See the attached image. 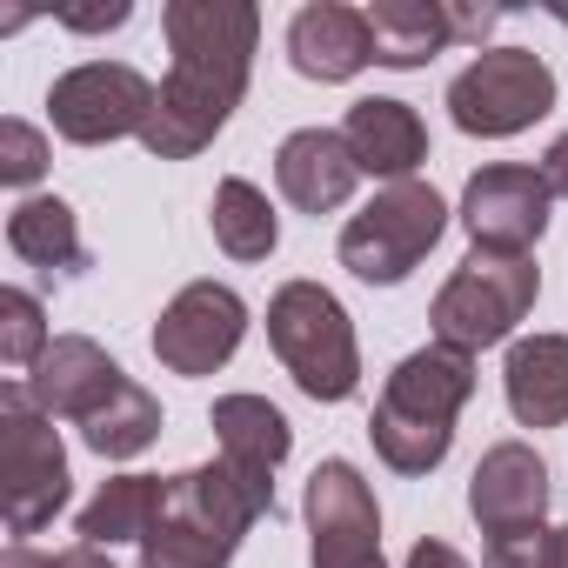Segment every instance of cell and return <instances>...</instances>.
Here are the masks:
<instances>
[{
  "label": "cell",
  "instance_id": "27",
  "mask_svg": "<svg viewBox=\"0 0 568 568\" xmlns=\"http://www.w3.org/2000/svg\"><path fill=\"white\" fill-rule=\"evenodd\" d=\"M481 568H555V528H508V535H488L481 548Z\"/></svg>",
  "mask_w": 568,
  "mask_h": 568
},
{
  "label": "cell",
  "instance_id": "11",
  "mask_svg": "<svg viewBox=\"0 0 568 568\" xmlns=\"http://www.w3.org/2000/svg\"><path fill=\"white\" fill-rule=\"evenodd\" d=\"M241 335H247V302L221 281H187L154 322V355L174 375H214L234 362Z\"/></svg>",
  "mask_w": 568,
  "mask_h": 568
},
{
  "label": "cell",
  "instance_id": "25",
  "mask_svg": "<svg viewBox=\"0 0 568 568\" xmlns=\"http://www.w3.org/2000/svg\"><path fill=\"white\" fill-rule=\"evenodd\" d=\"M48 315L28 288H0V362L8 368H34L48 355Z\"/></svg>",
  "mask_w": 568,
  "mask_h": 568
},
{
  "label": "cell",
  "instance_id": "10",
  "mask_svg": "<svg viewBox=\"0 0 568 568\" xmlns=\"http://www.w3.org/2000/svg\"><path fill=\"white\" fill-rule=\"evenodd\" d=\"M308 568H388L382 561V508L355 462H322L308 475Z\"/></svg>",
  "mask_w": 568,
  "mask_h": 568
},
{
  "label": "cell",
  "instance_id": "21",
  "mask_svg": "<svg viewBox=\"0 0 568 568\" xmlns=\"http://www.w3.org/2000/svg\"><path fill=\"white\" fill-rule=\"evenodd\" d=\"M8 247L28 261V267H48V274H81L88 267V247H81V221L61 194H28L14 214H8Z\"/></svg>",
  "mask_w": 568,
  "mask_h": 568
},
{
  "label": "cell",
  "instance_id": "23",
  "mask_svg": "<svg viewBox=\"0 0 568 568\" xmlns=\"http://www.w3.org/2000/svg\"><path fill=\"white\" fill-rule=\"evenodd\" d=\"M214 241L234 254V261H267L274 254V241H281V221H274V207H267V194L254 187V181H241V174H227L221 187H214Z\"/></svg>",
  "mask_w": 568,
  "mask_h": 568
},
{
  "label": "cell",
  "instance_id": "26",
  "mask_svg": "<svg viewBox=\"0 0 568 568\" xmlns=\"http://www.w3.org/2000/svg\"><path fill=\"white\" fill-rule=\"evenodd\" d=\"M41 174H48V141H41V128L0 121V181H8V187H34Z\"/></svg>",
  "mask_w": 568,
  "mask_h": 568
},
{
  "label": "cell",
  "instance_id": "14",
  "mask_svg": "<svg viewBox=\"0 0 568 568\" xmlns=\"http://www.w3.org/2000/svg\"><path fill=\"white\" fill-rule=\"evenodd\" d=\"M468 515L481 521V535L535 528L548 515V462L528 442H495L468 475Z\"/></svg>",
  "mask_w": 568,
  "mask_h": 568
},
{
  "label": "cell",
  "instance_id": "16",
  "mask_svg": "<svg viewBox=\"0 0 568 568\" xmlns=\"http://www.w3.org/2000/svg\"><path fill=\"white\" fill-rule=\"evenodd\" d=\"M342 141H348L355 168L375 174V181H388V187H395V181H415V168L428 161V128H422V114H415L408 101H382V94H368V101L348 108Z\"/></svg>",
  "mask_w": 568,
  "mask_h": 568
},
{
  "label": "cell",
  "instance_id": "19",
  "mask_svg": "<svg viewBox=\"0 0 568 568\" xmlns=\"http://www.w3.org/2000/svg\"><path fill=\"white\" fill-rule=\"evenodd\" d=\"M508 415L521 428H561L568 422V335H528L501 362Z\"/></svg>",
  "mask_w": 568,
  "mask_h": 568
},
{
  "label": "cell",
  "instance_id": "3",
  "mask_svg": "<svg viewBox=\"0 0 568 568\" xmlns=\"http://www.w3.org/2000/svg\"><path fill=\"white\" fill-rule=\"evenodd\" d=\"M261 515H274V488H254L227 462L168 475V515L141 541V568H227Z\"/></svg>",
  "mask_w": 568,
  "mask_h": 568
},
{
  "label": "cell",
  "instance_id": "6",
  "mask_svg": "<svg viewBox=\"0 0 568 568\" xmlns=\"http://www.w3.org/2000/svg\"><path fill=\"white\" fill-rule=\"evenodd\" d=\"M68 448L54 435V422L28 402L21 382L0 388V508H8L14 535H41L61 508H68Z\"/></svg>",
  "mask_w": 568,
  "mask_h": 568
},
{
  "label": "cell",
  "instance_id": "18",
  "mask_svg": "<svg viewBox=\"0 0 568 568\" xmlns=\"http://www.w3.org/2000/svg\"><path fill=\"white\" fill-rule=\"evenodd\" d=\"M207 422H214L221 462H227L234 475H247L254 488H274V468L288 462V448H295L288 415H281L267 395H221Z\"/></svg>",
  "mask_w": 568,
  "mask_h": 568
},
{
  "label": "cell",
  "instance_id": "33",
  "mask_svg": "<svg viewBox=\"0 0 568 568\" xmlns=\"http://www.w3.org/2000/svg\"><path fill=\"white\" fill-rule=\"evenodd\" d=\"M0 568H48V555H41V548H28V541H14Z\"/></svg>",
  "mask_w": 568,
  "mask_h": 568
},
{
  "label": "cell",
  "instance_id": "24",
  "mask_svg": "<svg viewBox=\"0 0 568 568\" xmlns=\"http://www.w3.org/2000/svg\"><path fill=\"white\" fill-rule=\"evenodd\" d=\"M154 435H161V402H154L141 382H121L114 402H108L94 422H81V442H88L101 462H128V455L154 448Z\"/></svg>",
  "mask_w": 568,
  "mask_h": 568
},
{
  "label": "cell",
  "instance_id": "8",
  "mask_svg": "<svg viewBox=\"0 0 568 568\" xmlns=\"http://www.w3.org/2000/svg\"><path fill=\"white\" fill-rule=\"evenodd\" d=\"M555 108V74L541 54L528 48H481L455 81H448V114L462 134L481 141H508L521 128H535Z\"/></svg>",
  "mask_w": 568,
  "mask_h": 568
},
{
  "label": "cell",
  "instance_id": "17",
  "mask_svg": "<svg viewBox=\"0 0 568 568\" xmlns=\"http://www.w3.org/2000/svg\"><path fill=\"white\" fill-rule=\"evenodd\" d=\"M288 61L295 74L335 88V81H355L368 61H375V41H368V14L342 8V0H315L288 21Z\"/></svg>",
  "mask_w": 568,
  "mask_h": 568
},
{
  "label": "cell",
  "instance_id": "4",
  "mask_svg": "<svg viewBox=\"0 0 568 568\" xmlns=\"http://www.w3.org/2000/svg\"><path fill=\"white\" fill-rule=\"evenodd\" d=\"M267 342L281 368L295 375L308 402H348L362 388V348L348 328V308L322 288V281H288L267 302Z\"/></svg>",
  "mask_w": 568,
  "mask_h": 568
},
{
  "label": "cell",
  "instance_id": "29",
  "mask_svg": "<svg viewBox=\"0 0 568 568\" xmlns=\"http://www.w3.org/2000/svg\"><path fill=\"white\" fill-rule=\"evenodd\" d=\"M448 28H455V41H488L495 28H501V8H448Z\"/></svg>",
  "mask_w": 568,
  "mask_h": 568
},
{
  "label": "cell",
  "instance_id": "20",
  "mask_svg": "<svg viewBox=\"0 0 568 568\" xmlns=\"http://www.w3.org/2000/svg\"><path fill=\"white\" fill-rule=\"evenodd\" d=\"M368 41L382 68H428L442 48H455L448 0H375L368 8Z\"/></svg>",
  "mask_w": 568,
  "mask_h": 568
},
{
  "label": "cell",
  "instance_id": "34",
  "mask_svg": "<svg viewBox=\"0 0 568 568\" xmlns=\"http://www.w3.org/2000/svg\"><path fill=\"white\" fill-rule=\"evenodd\" d=\"M555 568H568V528H555Z\"/></svg>",
  "mask_w": 568,
  "mask_h": 568
},
{
  "label": "cell",
  "instance_id": "9",
  "mask_svg": "<svg viewBox=\"0 0 568 568\" xmlns=\"http://www.w3.org/2000/svg\"><path fill=\"white\" fill-rule=\"evenodd\" d=\"M154 81L128 61H88V68H68L54 88H48V114H54V134L74 141V148H101V141H128V134H148L154 121Z\"/></svg>",
  "mask_w": 568,
  "mask_h": 568
},
{
  "label": "cell",
  "instance_id": "15",
  "mask_svg": "<svg viewBox=\"0 0 568 568\" xmlns=\"http://www.w3.org/2000/svg\"><path fill=\"white\" fill-rule=\"evenodd\" d=\"M274 181H281V194H288L302 214H335L355 194L362 168H355L342 128H295L288 141L274 148Z\"/></svg>",
  "mask_w": 568,
  "mask_h": 568
},
{
  "label": "cell",
  "instance_id": "5",
  "mask_svg": "<svg viewBox=\"0 0 568 568\" xmlns=\"http://www.w3.org/2000/svg\"><path fill=\"white\" fill-rule=\"evenodd\" d=\"M541 295V267L528 254H495V247H475L428 308V328L442 348H462V355H481L495 342L515 335V322L535 308Z\"/></svg>",
  "mask_w": 568,
  "mask_h": 568
},
{
  "label": "cell",
  "instance_id": "22",
  "mask_svg": "<svg viewBox=\"0 0 568 568\" xmlns=\"http://www.w3.org/2000/svg\"><path fill=\"white\" fill-rule=\"evenodd\" d=\"M161 515H168V481H161V475H114V481H101V495L81 508V541H94V548L148 541Z\"/></svg>",
  "mask_w": 568,
  "mask_h": 568
},
{
  "label": "cell",
  "instance_id": "31",
  "mask_svg": "<svg viewBox=\"0 0 568 568\" xmlns=\"http://www.w3.org/2000/svg\"><path fill=\"white\" fill-rule=\"evenodd\" d=\"M408 568H468V561H462L448 541H415V548H408Z\"/></svg>",
  "mask_w": 568,
  "mask_h": 568
},
{
  "label": "cell",
  "instance_id": "1",
  "mask_svg": "<svg viewBox=\"0 0 568 568\" xmlns=\"http://www.w3.org/2000/svg\"><path fill=\"white\" fill-rule=\"evenodd\" d=\"M161 28H168L174 68L154 94V121H148L141 148L154 161H194L247 94L261 8L254 0H168Z\"/></svg>",
  "mask_w": 568,
  "mask_h": 568
},
{
  "label": "cell",
  "instance_id": "12",
  "mask_svg": "<svg viewBox=\"0 0 568 568\" xmlns=\"http://www.w3.org/2000/svg\"><path fill=\"white\" fill-rule=\"evenodd\" d=\"M548 181L541 168H515V161H495L481 174H468L462 187V227L475 234V247H495V254H528L548 227Z\"/></svg>",
  "mask_w": 568,
  "mask_h": 568
},
{
  "label": "cell",
  "instance_id": "13",
  "mask_svg": "<svg viewBox=\"0 0 568 568\" xmlns=\"http://www.w3.org/2000/svg\"><path fill=\"white\" fill-rule=\"evenodd\" d=\"M128 375H121V362L101 348V342H88V335H54V348L34 362V375L21 382L28 388V402L48 415V422H94L108 402H114V388H121Z\"/></svg>",
  "mask_w": 568,
  "mask_h": 568
},
{
  "label": "cell",
  "instance_id": "35",
  "mask_svg": "<svg viewBox=\"0 0 568 568\" xmlns=\"http://www.w3.org/2000/svg\"><path fill=\"white\" fill-rule=\"evenodd\" d=\"M555 21H561V28H568V8H555Z\"/></svg>",
  "mask_w": 568,
  "mask_h": 568
},
{
  "label": "cell",
  "instance_id": "28",
  "mask_svg": "<svg viewBox=\"0 0 568 568\" xmlns=\"http://www.w3.org/2000/svg\"><path fill=\"white\" fill-rule=\"evenodd\" d=\"M128 0H114V8H61V28H74V34H108V28H128Z\"/></svg>",
  "mask_w": 568,
  "mask_h": 568
},
{
  "label": "cell",
  "instance_id": "7",
  "mask_svg": "<svg viewBox=\"0 0 568 568\" xmlns=\"http://www.w3.org/2000/svg\"><path fill=\"white\" fill-rule=\"evenodd\" d=\"M448 227V201L428 181H395L382 187L348 227H342V267L368 288H395L422 267V254L442 241Z\"/></svg>",
  "mask_w": 568,
  "mask_h": 568
},
{
  "label": "cell",
  "instance_id": "32",
  "mask_svg": "<svg viewBox=\"0 0 568 568\" xmlns=\"http://www.w3.org/2000/svg\"><path fill=\"white\" fill-rule=\"evenodd\" d=\"M48 568H108V555H101L94 541H74V548H61V555H48Z\"/></svg>",
  "mask_w": 568,
  "mask_h": 568
},
{
  "label": "cell",
  "instance_id": "30",
  "mask_svg": "<svg viewBox=\"0 0 568 568\" xmlns=\"http://www.w3.org/2000/svg\"><path fill=\"white\" fill-rule=\"evenodd\" d=\"M541 181H548V194H561V201H568V134H555V141H548V154H541Z\"/></svg>",
  "mask_w": 568,
  "mask_h": 568
},
{
  "label": "cell",
  "instance_id": "2",
  "mask_svg": "<svg viewBox=\"0 0 568 568\" xmlns=\"http://www.w3.org/2000/svg\"><path fill=\"white\" fill-rule=\"evenodd\" d=\"M475 395V355L462 348H415L408 362H395L375 415H368V442L395 475H428L448 462L455 442V415Z\"/></svg>",
  "mask_w": 568,
  "mask_h": 568
}]
</instances>
